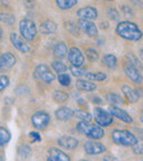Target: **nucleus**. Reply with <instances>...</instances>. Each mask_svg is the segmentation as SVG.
I'll list each match as a JSON object with an SVG mask.
<instances>
[{
    "instance_id": "cd10ccee",
    "label": "nucleus",
    "mask_w": 143,
    "mask_h": 161,
    "mask_svg": "<svg viewBox=\"0 0 143 161\" xmlns=\"http://www.w3.org/2000/svg\"><path fill=\"white\" fill-rule=\"evenodd\" d=\"M0 21L6 25H13L14 21H16V18H14L13 14H0Z\"/></svg>"
},
{
    "instance_id": "dca6fc26",
    "label": "nucleus",
    "mask_w": 143,
    "mask_h": 161,
    "mask_svg": "<svg viewBox=\"0 0 143 161\" xmlns=\"http://www.w3.org/2000/svg\"><path fill=\"white\" fill-rule=\"evenodd\" d=\"M124 72L132 82H134V83H141L142 82V75H141V73L139 72V69L135 66H133L131 64H128L124 67Z\"/></svg>"
},
{
    "instance_id": "0eeeda50",
    "label": "nucleus",
    "mask_w": 143,
    "mask_h": 161,
    "mask_svg": "<svg viewBox=\"0 0 143 161\" xmlns=\"http://www.w3.org/2000/svg\"><path fill=\"white\" fill-rule=\"evenodd\" d=\"M77 25H78L79 29L85 32L90 38H96L97 34H98V29H97L96 25L93 21L86 20V19H79Z\"/></svg>"
},
{
    "instance_id": "7c9ffc66",
    "label": "nucleus",
    "mask_w": 143,
    "mask_h": 161,
    "mask_svg": "<svg viewBox=\"0 0 143 161\" xmlns=\"http://www.w3.org/2000/svg\"><path fill=\"white\" fill-rule=\"evenodd\" d=\"M53 97L58 103H64V102H66L67 99H68V95L64 92H61V91H56V92L54 93Z\"/></svg>"
},
{
    "instance_id": "c9c22d12",
    "label": "nucleus",
    "mask_w": 143,
    "mask_h": 161,
    "mask_svg": "<svg viewBox=\"0 0 143 161\" xmlns=\"http://www.w3.org/2000/svg\"><path fill=\"white\" fill-rule=\"evenodd\" d=\"M86 56L89 58L90 61H96L98 58V54L94 49H87L86 50Z\"/></svg>"
},
{
    "instance_id": "bb28decb",
    "label": "nucleus",
    "mask_w": 143,
    "mask_h": 161,
    "mask_svg": "<svg viewBox=\"0 0 143 161\" xmlns=\"http://www.w3.org/2000/svg\"><path fill=\"white\" fill-rule=\"evenodd\" d=\"M73 116H75L76 118L81 119L82 121H90L92 120V115L88 112H85V110H75L73 112Z\"/></svg>"
},
{
    "instance_id": "f03ea898",
    "label": "nucleus",
    "mask_w": 143,
    "mask_h": 161,
    "mask_svg": "<svg viewBox=\"0 0 143 161\" xmlns=\"http://www.w3.org/2000/svg\"><path fill=\"white\" fill-rule=\"evenodd\" d=\"M77 130L92 139H100L105 136V131L100 126L90 124L89 121H81L77 124Z\"/></svg>"
},
{
    "instance_id": "f257e3e1",
    "label": "nucleus",
    "mask_w": 143,
    "mask_h": 161,
    "mask_svg": "<svg viewBox=\"0 0 143 161\" xmlns=\"http://www.w3.org/2000/svg\"><path fill=\"white\" fill-rule=\"evenodd\" d=\"M116 32L119 36L130 41H138L142 36V32L138 25L130 21H123L119 23L116 28Z\"/></svg>"
},
{
    "instance_id": "58836bf2",
    "label": "nucleus",
    "mask_w": 143,
    "mask_h": 161,
    "mask_svg": "<svg viewBox=\"0 0 143 161\" xmlns=\"http://www.w3.org/2000/svg\"><path fill=\"white\" fill-rule=\"evenodd\" d=\"M132 147H133L134 153H136V154H141V153H142V143L136 142L135 145L132 146Z\"/></svg>"
},
{
    "instance_id": "423d86ee",
    "label": "nucleus",
    "mask_w": 143,
    "mask_h": 161,
    "mask_svg": "<svg viewBox=\"0 0 143 161\" xmlns=\"http://www.w3.org/2000/svg\"><path fill=\"white\" fill-rule=\"evenodd\" d=\"M34 77L41 78L42 80L46 82V83H51L53 82L55 76L53 73H51L49 66H46L45 64H40L36 66L35 72H34Z\"/></svg>"
},
{
    "instance_id": "79ce46f5",
    "label": "nucleus",
    "mask_w": 143,
    "mask_h": 161,
    "mask_svg": "<svg viewBox=\"0 0 143 161\" xmlns=\"http://www.w3.org/2000/svg\"><path fill=\"white\" fill-rule=\"evenodd\" d=\"M0 161H5V158H3V157L1 156V154H0Z\"/></svg>"
},
{
    "instance_id": "4c0bfd02",
    "label": "nucleus",
    "mask_w": 143,
    "mask_h": 161,
    "mask_svg": "<svg viewBox=\"0 0 143 161\" xmlns=\"http://www.w3.org/2000/svg\"><path fill=\"white\" fill-rule=\"evenodd\" d=\"M108 17H109L110 19H114V20H118V19H119V14L117 12V10L109 9V10H108Z\"/></svg>"
},
{
    "instance_id": "aec40b11",
    "label": "nucleus",
    "mask_w": 143,
    "mask_h": 161,
    "mask_svg": "<svg viewBox=\"0 0 143 161\" xmlns=\"http://www.w3.org/2000/svg\"><path fill=\"white\" fill-rule=\"evenodd\" d=\"M57 29V25L53 22V21H50V20H45L41 23L40 25V30L42 33L44 34H50V33H54Z\"/></svg>"
},
{
    "instance_id": "5701e85b",
    "label": "nucleus",
    "mask_w": 143,
    "mask_h": 161,
    "mask_svg": "<svg viewBox=\"0 0 143 161\" xmlns=\"http://www.w3.org/2000/svg\"><path fill=\"white\" fill-rule=\"evenodd\" d=\"M86 78H88L89 80H98V82H101V80H105L107 78V75L103 72H89V73H86Z\"/></svg>"
},
{
    "instance_id": "473e14b6",
    "label": "nucleus",
    "mask_w": 143,
    "mask_h": 161,
    "mask_svg": "<svg viewBox=\"0 0 143 161\" xmlns=\"http://www.w3.org/2000/svg\"><path fill=\"white\" fill-rule=\"evenodd\" d=\"M58 82H60L61 85L63 86H68L71 84V77H69L68 74L65 73H61L58 75Z\"/></svg>"
},
{
    "instance_id": "9b49d317",
    "label": "nucleus",
    "mask_w": 143,
    "mask_h": 161,
    "mask_svg": "<svg viewBox=\"0 0 143 161\" xmlns=\"http://www.w3.org/2000/svg\"><path fill=\"white\" fill-rule=\"evenodd\" d=\"M108 112L111 114V116H116L118 119H120V120L124 121V123H132V117L130 116L129 114H128L125 110L121 109V108L117 107V106L114 105H111L109 108H108Z\"/></svg>"
},
{
    "instance_id": "c03bdc74",
    "label": "nucleus",
    "mask_w": 143,
    "mask_h": 161,
    "mask_svg": "<svg viewBox=\"0 0 143 161\" xmlns=\"http://www.w3.org/2000/svg\"><path fill=\"white\" fill-rule=\"evenodd\" d=\"M79 161H88V160H79Z\"/></svg>"
},
{
    "instance_id": "412c9836",
    "label": "nucleus",
    "mask_w": 143,
    "mask_h": 161,
    "mask_svg": "<svg viewBox=\"0 0 143 161\" xmlns=\"http://www.w3.org/2000/svg\"><path fill=\"white\" fill-rule=\"evenodd\" d=\"M76 86L78 90L85 91V92H92V91L96 90V84L92 83V82H88V80H76Z\"/></svg>"
},
{
    "instance_id": "b1692460",
    "label": "nucleus",
    "mask_w": 143,
    "mask_h": 161,
    "mask_svg": "<svg viewBox=\"0 0 143 161\" xmlns=\"http://www.w3.org/2000/svg\"><path fill=\"white\" fill-rule=\"evenodd\" d=\"M103 63L109 69H114L117 65V58L112 54H106L103 58Z\"/></svg>"
},
{
    "instance_id": "a19ab883",
    "label": "nucleus",
    "mask_w": 143,
    "mask_h": 161,
    "mask_svg": "<svg viewBox=\"0 0 143 161\" xmlns=\"http://www.w3.org/2000/svg\"><path fill=\"white\" fill-rule=\"evenodd\" d=\"M93 102H94V103H100L101 99H99V97H94V98H93Z\"/></svg>"
},
{
    "instance_id": "ea45409f",
    "label": "nucleus",
    "mask_w": 143,
    "mask_h": 161,
    "mask_svg": "<svg viewBox=\"0 0 143 161\" xmlns=\"http://www.w3.org/2000/svg\"><path fill=\"white\" fill-rule=\"evenodd\" d=\"M30 137L33 139V141H41V139H42L40 136V134H38V132H35V131L30 132Z\"/></svg>"
},
{
    "instance_id": "f704fd0d",
    "label": "nucleus",
    "mask_w": 143,
    "mask_h": 161,
    "mask_svg": "<svg viewBox=\"0 0 143 161\" xmlns=\"http://www.w3.org/2000/svg\"><path fill=\"white\" fill-rule=\"evenodd\" d=\"M9 83H10V80H9V77H8V76H6V75L0 76V92L5 90L6 87H8V86H9Z\"/></svg>"
},
{
    "instance_id": "37998d69",
    "label": "nucleus",
    "mask_w": 143,
    "mask_h": 161,
    "mask_svg": "<svg viewBox=\"0 0 143 161\" xmlns=\"http://www.w3.org/2000/svg\"><path fill=\"white\" fill-rule=\"evenodd\" d=\"M1 36H3V29H1V27H0V38H1Z\"/></svg>"
},
{
    "instance_id": "9d476101",
    "label": "nucleus",
    "mask_w": 143,
    "mask_h": 161,
    "mask_svg": "<svg viewBox=\"0 0 143 161\" xmlns=\"http://www.w3.org/2000/svg\"><path fill=\"white\" fill-rule=\"evenodd\" d=\"M68 61L72 63V65L74 66H82L84 63V54L82 53V51L78 49V47H72L71 50L68 51Z\"/></svg>"
},
{
    "instance_id": "a878e982",
    "label": "nucleus",
    "mask_w": 143,
    "mask_h": 161,
    "mask_svg": "<svg viewBox=\"0 0 143 161\" xmlns=\"http://www.w3.org/2000/svg\"><path fill=\"white\" fill-rule=\"evenodd\" d=\"M10 138H11V135H10L9 130L3 127H0V146H5L6 143H8Z\"/></svg>"
},
{
    "instance_id": "39448f33",
    "label": "nucleus",
    "mask_w": 143,
    "mask_h": 161,
    "mask_svg": "<svg viewBox=\"0 0 143 161\" xmlns=\"http://www.w3.org/2000/svg\"><path fill=\"white\" fill-rule=\"evenodd\" d=\"M94 117L96 123L99 126H109L112 123V120H114L111 114L108 110H103L100 107H95Z\"/></svg>"
},
{
    "instance_id": "20e7f679",
    "label": "nucleus",
    "mask_w": 143,
    "mask_h": 161,
    "mask_svg": "<svg viewBox=\"0 0 143 161\" xmlns=\"http://www.w3.org/2000/svg\"><path fill=\"white\" fill-rule=\"evenodd\" d=\"M19 29H20L21 36L28 41L32 40L36 34L35 23L28 18H24L20 21V23H19Z\"/></svg>"
},
{
    "instance_id": "393cba45",
    "label": "nucleus",
    "mask_w": 143,
    "mask_h": 161,
    "mask_svg": "<svg viewBox=\"0 0 143 161\" xmlns=\"http://www.w3.org/2000/svg\"><path fill=\"white\" fill-rule=\"evenodd\" d=\"M57 6L63 10L71 9L72 7H74L77 3V0H56Z\"/></svg>"
},
{
    "instance_id": "1a4fd4ad",
    "label": "nucleus",
    "mask_w": 143,
    "mask_h": 161,
    "mask_svg": "<svg viewBox=\"0 0 143 161\" xmlns=\"http://www.w3.org/2000/svg\"><path fill=\"white\" fill-rule=\"evenodd\" d=\"M84 150L87 154H99L103 153V152L106 151V147L103 145V143L98 142V141L95 140H88L84 143Z\"/></svg>"
},
{
    "instance_id": "ddd939ff",
    "label": "nucleus",
    "mask_w": 143,
    "mask_h": 161,
    "mask_svg": "<svg viewBox=\"0 0 143 161\" xmlns=\"http://www.w3.org/2000/svg\"><path fill=\"white\" fill-rule=\"evenodd\" d=\"M46 161H71V158L68 157V154L61 151L60 149L51 148L49 150V156H47Z\"/></svg>"
},
{
    "instance_id": "2eb2a0df",
    "label": "nucleus",
    "mask_w": 143,
    "mask_h": 161,
    "mask_svg": "<svg viewBox=\"0 0 143 161\" xmlns=\"http://www.w3.org/2000/svg\"><path fill=\"white\" fill-rule=\"evenodd\" d=\"M57 143L65 149H75L78 146V140L72 136H63L58 138Z\"/></svg>"
},
{
    "instance_id": "2f4dec72",
    "label": "nucleus",
    "mask_w": 143,
    "mask_h": 161,
    "mask_svg": "<svg viewBox=\"0 0 143 161\" xmlns=\"http://www.w3.org/2000/svg\"><path fill=\"white\" fill-rule=\"evenodd\" d=\"M52 67H53L56 72H58L60 74L64 73L67 69V66L63 62H61V61H54V62L52 63Z\"/></svg>"
},
{
    "instance_id": "a18cd8bd",
    "label": "nucleus",
    "mask_w": 143,
    "mask_h": 161,
    "mask_svg": "<svg viewBox=\"0 0 143 161\" xmlns=\"http://www.w3.org/2000/svg\"><path fill=\"white\" fill-rule=\"evenodd\" d=\"M109 1H112V0H109Z\"/></svg>"
},
{
    "instance_id": "4be33fe9",
    "label": "nucleus",
    "mask_w": 143,
    "mask_h": 161,
    "mask_svg": "<svg viewBox=\"0 0 143 161\" xmlns=\"http://www.w3.org/2000/svg\"><path fill=\"white\" fill-rule=\"evenodd\" d=\"M67 53V47L64 42H61L56 44L55 49H54V56L57 58H62L66 55Z\"/></svg>"
},
{
    "instance_id": "72a5a7b5",
    "label": "nucleus",
    "mask_w": 143,
    "mask_h": 161,
    "mask_svg": "<svg viewBox=\"0 0 143 161\" xmlns=\"http://www.w3.org/2000/svg\"><path fill=\"white\" fill-rule=\"evenodd\" d=\"M71 72L76 77H81V76H83L85 74V69H81V66H74V65L71 66Z\"/></svg>"
},
{
    "instance_id": "f8f14e48",
    "label": "nucleus",
    "mask_w": 143,
    "mask_h": 161,
    "mask_svg": "<svg viewBox=\"0 0 143 161\" xmlns=\"http://www.w3.org/2000/svg\"><path fill=\"white\" fill-rule=\"evenodd\" d=\"M16 64V58L12 53L8 52V53H3L0 56V71H6L9 69Z\"/></svg>"
},
{
    "instance_id": "c756f323",
    "label": "nucleus",
    "mask_w": 143,
    "mask_h": 161,
    "mask_svg": "<svg viewBox=\"0 0 143 161\" xmlns=\"http://www.w3.org/2000/svg\"><path fill=\"white\" fill-rule=\"evenodd\" d=\"M106 99H107L110 104H112V105H114V104L122 103V99H121V97L119 96V95L114 94V93H108V94L106 95Z\"/></svg>"
},
{
    "instance_id": "f3484780",
    "label": "nucleus",
    "mask_w": 143,
    "mask_h": 161,
    "mask_svg": "<svg viewBox=\"0 0 143 161\" xmlns=\"http://www.w3.org/2000/svg\"><path fill=\"white\" fill-rule=\"evenodd\" d=\"M77 16L82 19H86V20H90V19H96L98 16V12H97L96 8L93 7H85L81 8L78 11L76 12Z\"/></svg>"
},
{
    "instance_id": "e433bc0d",
    "label": "nucleus",
    "mask_w": 143,
    "mask_h": 161,
    "mask_svg": "<svg viewBox=\"0 0 143 161\" xmlns=\"http://www.w3.org/2000/svg\"><path fill=\"white\" fill-rule=\"evenodd\" d=\"M127 58L130 61V63H129V64L133 65V66H135V65H138V64H139V61H138V58H136L135 56H134L132 53H128V54H127Z\"/></svg>"
},
{
    "instance_id": "c85d7f7f",
    "label": "nucleus",
    "mask_w": 143,
    "mask_h": 161,
    "mask_svg": "<svg viewBox=\"0 0 143 161\" xmlns=\"http://www.w3.org/2000/svg\"><path fill=\"white\" fill-rule=\"evenodd\" d=\"M18 153H19V156H20L21 158L27 159L28 157H30V154H31V148H30L28 145H22V146H20V147H19Z\"/></svg>"
},
{
    "instance_id": "6ab92c4d",
    "label": "nucleus",
    "mask_w": 143,
    "mask_h": 161,
    "mask_svg": "<svg viewBox=\"0 0 143 161\" xmlns=\"http://www.w3.org/2000/svg\"><path fill=\"white\" fill-rule=\"evenodd\" d=\"M73 116V110L68 107H61L55 112V117L58 120H67Z\"/></svg>"
},
{
    "instance_id": "7ed1b4c3",
    "label": "nucleus",
    "mask_w": 143,
    "mask_h": 161,
    "mask_svg": "<svg viewBox=\"0 0 143 161\" xmlns=\"http://www.w3.org/2000/svg\"><path fill=\"white\" fill-rule=\"evenodd\" d=\"M111 138L117 145L125 146V147H128V146L132 147L138 142V139L128 130H114L111 134Z\"/></svg>"
},
{
    "instance_id": "a211bd4d",
    "label": "nucleus",
    "mask_w": 143,
    "mask_h": 161,
    "mask_svg": "<svg viewBox=\"0 0 143 161\" xmlns=\"http://www.w3.org/2000/svg\"><path fill=\"white\" fill-rule=\"evenodd\" d=\"M121 90H122V93L130 103H136L140 98V93H139L138 90H134V88L130 87L128 85H123Z\"/></svg>"
},
{
    "instance_id": "6e6552de",
    "label": "nucleus",
    "mask_w": 143,
    "mask_h": 161,
    "mask_svg": "<svg viewBox=\"0 0 143 161\" xmlns=\"http://www.w3.org/2000/svg\"><path fill=\"white\" fill-rule=\"evenodd\" d=\"M31 120L34 127L38 129H42V128L46 127V125L50 123V115L43 110H40V112H36L35 114H33Z\"/></svg>"
},
{
    "instance_id": "4468645a",
    "label": "nucleus",
    "mask_w": 143,
    "mask_h": 161,
    "mask_svg": "<svg viewBox=\"0 0 143 161\" xmlns=\"http://www.w3.org/2000/svg\"><path fill=\"white\" fill-rule=\"evenodd\" d=\"M10 41H11L12 45H13L17 50H19L20 52H23V53L29 52V50H30L29 45H28L27 43H25L17 33L10 34Z\"/></svg>"
}]
</instances>
